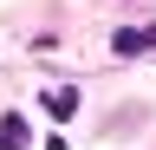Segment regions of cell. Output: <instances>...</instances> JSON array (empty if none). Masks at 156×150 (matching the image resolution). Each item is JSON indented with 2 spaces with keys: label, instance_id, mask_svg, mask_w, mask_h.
Listing matches in <instances>:
<instances>
[{
  "label": "cell",
  "instance_id": "1",
  "mask_svg": "<svg viewBox=\"0 0 156 150\" xmlns=\"http://www.w3.org/2000/svg\"><path fill=\"white\" fill-rule=\"evenodd\" d=\"M39 104H46V118H52V124H65L72 111H78V91H72V85H52V91H46Z\"/></svg>",
  "mask_w": 156,
  "mask_h": 150
},
{
  "label": "cell",
  "instance_id": "3",
  "mask_svg": "<svg viewBox=\"0 0 156 150\" xmlns=\"http://www.w3.org/2000/svg\"><path fill=\"white\" fill-rule=\"evenodd\" d=\"M150 46H156V33H130V26L111 39V52H124V59H136V52H150Z\"/></svg>",
  "mask_w": 156,
  "mask_h": 150
},
{
  "label": "cell",
  "instance_id": "2",
  "mask_svg": "<svg viewBox=\"0 0 156 150\" xmlns=\"http://www.w3.org/2000/svg\"><path fill=\"white\" fill-rule=\"evenodd\" d=\"M0 150H26V118H20V111L0 118Z\"/></svg>",
  "mask_w": 156,
  "mask_h": 150
}]
</instances>
